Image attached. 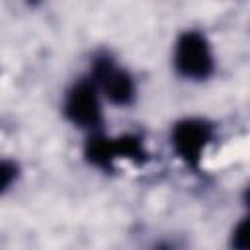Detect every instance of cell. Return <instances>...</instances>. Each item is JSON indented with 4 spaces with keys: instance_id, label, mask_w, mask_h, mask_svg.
<instances>
[{
    "instance_id": "7",
    "label": "cell",
    "mask_w": 250,
    "mask_h": 250,
    "mask_svg": "<svg viewBox=\"0 0 250 250\" xmlns=\"http://www.w3.org/2000/svg\"><path fill=\"white\" fill-rule=\"evenodd\" d=\"M0 176H2V189H8V186L12 184V178L16 176V166L10 164V162H4Z\"/></svg>"
},
{
    "instance_id": "8",
    "label": "cell",
    "mask_w": 250,
    "mask_h": 250,
    "mask_svg": "<svg viewBox=\"0 0 250 250\" xmlns=\"http://www.w3.org/2000/svg\"><path fill=\"white\" fill-rule=\"evenodd\" d=\"M246 203L250 205V186H248V189H246Z\"/></svg>"
},
{
    "instance_id": "1",
    "label": "cell",
    "mask_w": 250,
    "mask_h": 250,
    "mask_svg": "<svg viewBox=\"0 0 250 250\" xmlns=\"http://www.w3.org/2000/svg\"><path fill=\"white\" fill-rule=\"evenodd\" d=\"M180 74L189 78H207L213 70V57L207 39L197 31H186L176 43L174 55Z\"/></svg>"
},
{
    "instance_id": "5",
    "label": "cell",
    "mask_w": 250,
    "mask_h": 250,
    "mask_svg": "<svg viewBox=\"0 0 250 250\" xmlns=\"http://www.w3.org/2000/svg\"><path fill=\"white\" fill-rule=\"evenodd\" d=\"M86 156L92 164L102 168H111L113 158V143L105 137H92L86 145Z\"/></svg>"
},
{
    "instance_id": "4",
    "label": "cell",
    "mask_w": 250,
    "mask_h": 250,
    "mask_svg": "<svg viewBox=\"0 0 250 250\" xmlns=\"http://www.w3.org/2000/svg\"><path fill=\"white\" fill-rule=\"evenodd\" d=\"M64 113L66 117L80 127H96L102 119L100 113V104H98V94L92 84H76L64 102Z\"/></svg>"
},
{
    "instance_id": "3",
    "label": "cell",
    "mask_w": 250,
    "mask_h": 250,
    "mask_svg": "<svg viewBox=\"0 0 250 250\" xmlns=\"http://www.w3.org/2000/svg\"><path fill=\"white\" fill-rule=\"evenodd\" d=\"M94 80L100 84V88L104 90V94L107 96V100H111L113 104H119V105H125L133 100V94H135V86H133V80L131 76L117 68L111 59L107 57H102V59H96L94 62Z\"/></svg>"
},
{
    "instance_id": "2",
    "label": "cell",
    "mask_w": 250,
    "mask_h": 250,
    "mask_svg": "<svg viewBox=\"0 0 250 250\" xmlns=\"http://www.w3.org/2000/svg\"><path fill=\"white\" fill-rule=\"evenodd\" d=\"M209 141H211V129L201 119H184L174 127L172 133V143L176 152L191 168L199 166V160Z\"/></svg>"
},
{
    "instance_id": "6",
    "label": "cell",
    "mask_w": 250,
    "mask_h": 250,
    "mask_svg": "<svg viewBox=\"0 0 250 250\" xmlns=\"http://www.w3.org/2000/svg\"><path fill=\"white\" fill-rule=\"evenodd\" d=\"M232 250H250V217L238 223L232 232Z\"/></svg>"
}]
</instances>
